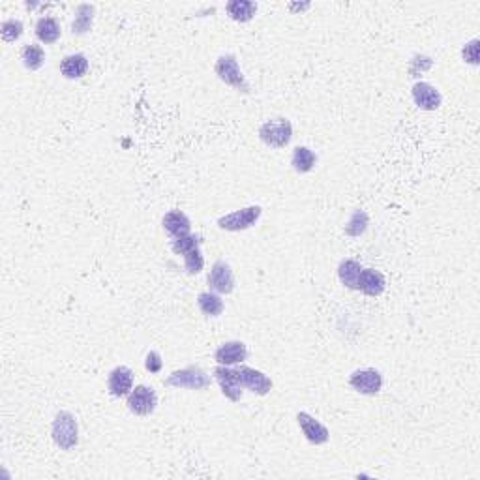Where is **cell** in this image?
Instances as JSON below:
<instances>
[{"instance_id": "cell-32", "label": "cell", "mask_w": 480, "mask_h": 480, "mask_svg": "<svg viewBox=\"0 0 480 480\" xmlns=\"http://www.w3.org/2000/svg\"><path fill=\"white\" fill-rule=\"evenodd\" d=\"M306 8H310V4H293L291 10H306Z\"/></svg>"}, {"instance_id": "cell-4", "label": "cell", "mask_w": 480, "mask_h": 480, "mask_svg": "<svg viewBox=\"0 0 480 480\" xmlns=\"http://www.w3.org/2000/svg\"><path fill=\"white\" fill-rule=\"evenodd\" d=\"M167 387L188 390H203L210 387V375L199 366H188L182 370H176L165 379Z\"/></svg>"}, {"instance_id": "cell-5", "label": "cell", "mask_w": 480, "mask_h": 480, "mask_svg": "<svg viewBox=\"0 0 480 480\" xmlns=\"http://www.w3.org/2000/svg\"><path fill=\"white\" fill-rule=\"evenodd\" d=\"M261 214H263V209L259 205H252V207H246V209L235 210V212H229V214L221 216L218 220V227L223 229V231H246L249 227H254L257 221H259Z\"/></svg>"}, {"instance_id": "cell-21", "label": "cell", "mask_w": 480, "mask_h": 480, "mask_svg": "<svg viewBox=\"0 0 480 480\" xmlns=\"http://www.w3.org/2000/svg\"><path fill=\"white\" fill-rule=\"evenodd\" d=\"M94 23V6L92 4H79L75 8V18L72 23V32L77 36L86 34Z\"/></svg>"}, {"instance_id": "cell-8", "label": "cell", "mask_w": 480, "mask_h": 480, "mask_svg": "<svg viewBox=\"0 0 480 480\" xmlns=\"http://www.w3.org/2000/svg\"><path fill=\"white\" fill-rule=\"evenodd\" d=\"M207 282H209L210 291H214V293H233V289H235V274H233V268L229 266V263H226V261H216L212 268H210Z\"/></svg>"}, {"instance_id": "cell-1", "label": "cell", "mask_w": 480, "mask_h": 480, "mask_svg": "<svg viewBox=\"0 0 480 480\" xmlns=\"http://www.w3.org/2000/svg\"><path fill=\"white\" fill-rule=\"evenodd\" d=\"M51 437L60 450H72L79 445V424L70 411H58L51 426Z\"/></svg>"}, {"instance_id": "cell-23", "label": "cell", "mask_w": 480, "mask_h": 480, "mask_svg": "<svg viewBox=\"0 0 480 480\" xmlns=\"http://www.w3.org/2000/svg\"><path fill=\"white\" fill-rule=\"evenodd\" d=\"M197 306L199 310L203 311L207 317H218L223 313V310H226V304H223V300L220 299V294L210 293V291H205V293L199 294Z\"/></svg>"}, {"instance_id": "cell-15", "label": "cell", "mask_w": 480, "mask_h": 480, "mask_svg": "<svg viewBox=\"0 0 480 480\" xmlns=\"http://www.w3.org/2000/svg\"><path fill=\"white\" fill-rule=\"evenodd\" d=\"M162 226H164L165 231L169 233L173 238L186 237L192 231V221H190V218L182 210H171V212H167L164 216V220H162Z\"/></svg>"}, {"instance_id": "cell-10", "label": "cell", "mask_w": 480, "mask_h": 480, "mask_svg": "<svg viewBox=\"0 0 480 480\" xmlns=\"http://www.w3.org/2000/svg\"><path fill=\"white\" fill-rule=\"evenodd\" d=\"M214 379L220 384L221 392L226 398H229L231 401H240L242 400V384H240V379H238L237 370H233L231 366H218L214 368L212 372Z\"/></svg>"}, {"instance_id": "cell-28", "label": "cell", "mask_w": 480, "mask_h": 480, "mask_svg": "<svg viewBox=\"0 0 480 480\" xmlns=\"http://www.w3.org/2000/svg\"><path fill=\"white\" fill-rule=\"evenodd\" d=\"M203 266H205V257L199 248L192 249V252H188V254L184 255V268H186L188 274L195 276V274H199V272L203 271Z\"/></svg>"}, {"instance_id": "cell-29", "label": "cell", "mask_w": 480, "mask_h": 480, "mask_svg": "<svg viewBox=\"0 0 480 480\" xmlns=\"http://www.w3.org/2000/svg\"><path fill=\"white\" fill-rule=\"evenodd\" d=\"M434 66V60L429 57H426V55H415V57L411 58V63H409V75L411 77H420L422 74H426L429 68Z\"/></svg>"}, {"instance_id": "cell-2", "label": "cell", "mask_w": 480, "mask_h": 480, "mask_svg": "<svg viewBox=\"0 0 480 480\" xmlns=\"http://www.w3.org/2000/svg\"><path fill=\"white\" fill-rule=\"evenodd\" d=\"M259 139L271 148L287 147L293 139V124L289 119H272L266 120L259 128Z\"/></svg>"}, {"instance_id": "cell-19", "label": "cell", "mask_w": 480, "mask_h": 480, "mask_svg": "<svg viewBox=\"0 0 480 480\" xmlns=\"http://www.w3.org/2000/svg\"><path fill=\"white\" fill-rule=\"evenodd\" d=\"M362 274V265L355 259H342L338 265V278L345 287L358 291V280Z\"/></svg>"}, {"instance_id": "cell-18", "label": "cell", "mask_w": 480, "mask_h": 480, "mask_svg": "<svg viewBox=\"0 0 480 480\" xmlns=\"http://www.w3.org/2000/svg\"><path fill=\"white\" fill-rule=\"evenodd\" d=\"M227 15L237 23H248L257 13V2L252 0H231L226 4Z\"/></svg>"}, {"instance_id": "cell-26", "label": "cell", "mask_w": 480, "mask_h": 480, "mask_svg": "<svg viewBox=\"0 0 480 480\" xmlns=\"http://www.w3.org/2000/svg\"><path fill=\"white\" fill-rule=\"evenodd\" d=\"M201 240H203L201 235H192V233H190L186 237L175 238L173 244H171V248H173V252H175L176 255H182V257H184L188 252L199 248V246H201Z\"/></svg>"}, {"instance_id": "cell-17", "label": "cell", "mask_w": 480, "mask_h": 480, "mask_svg": "<svg viewBox=\"0 0 480 480\" xmlns=\"http://www.w3.org/2000/svg\"><path fill=\"white\" fill-rule=\"evenodd\" d=\"M86 72H89V58L83 53L68 55L60 63V74L66 79H81V77H85Z\"/></svg>"}, {"instance_id": "cell-6", "label": "cell", "mask_w": 480, "mask_h": 480, "mask_svg": "<svg viewBox=\"0 0 480 480\" xmlns=\"http://www.w3.org/2000/svg\"><path fill=\"white\" fill-rule=\"evenodd\" d=\"M349 387L358 394L375 396L383 389V375L375 368H362L349 375Z\"/></svg>"}, {"instance_id": "cell-11", "label": "cell", "mask_w": 480, "mask_h": 480, "mask_svg": "<svg viewBox=\"0 0 480 480\" xmlns=\"http://www.w3.org/2000/svg\"><path fill=\"white\" fill-rule=\"evenodd\" d=\"M297 422H299L300 429H302V434H304V437L308 439V443H311V445H325V443H328V439H330V432H328L327 426L319 422V420L311 417V415H308V413L300 411L299 415H297Z\"/></svg>"}, {"instance_id": "cell-27", "label": "cell", "mask_w": 480, "mask_h": 480, "mask_svg": "<svg viewBox=\"0 0 480 480\" xmlns=\"http://www.w3.org/2000/svg\"><path fill=\"white\" fill-rule=\"evenodd\" d=\"M23 23L19 19H6L4 23L0 25V34H2V40L12 44V41H18L21 36H23Z\"/></svg>"}, {"instance_id": "cell-20", "label": "cell", "mask_w": 480, "mask_h": 480, "mask_svg": "<svg viewBox=\"0 0 480 480\" xmlns=\"http://www.w3.org/2000/svg\"><path fill=\"white\" fill-rule=\"evenodd\" d=\"M36 38L46 44V46H51L55 41L60 40V34H63V29H60V23H58L55 18H40L38 23H36Z\"/></svg>"}, {"instance_id": "cell-9", "label": "cell", "mask_w": 480, "mask_h": 480, "mask_svg": "<svg viewBox=\"0 0 480 480\" xmlns=\"http://www.w3.org/2000/svg\"><path fill=\"white\" fill-rule=\"evenodd\" d=\"M237 373L242 389L249 390V392H254L257 396H266L272 390V387H274L272 379L263 372H259V370H255V368L240 366L237 368Z\"/></svg>"}, {"instance_id": "cell-31", "label": "cell", "mask_w": 480, "mask_h": 480, "mask_svg": "<svg viewBox=\"0 0 480 480\" xmlns=\"http://www.w3.org/2000/svg\"><path fill=\"white\" fill-rule=\"evenodd\" d=\"M145 368H147V372H150V373L162 372L164 362H162V356H160L158 351H150V353L145 356Z\"/></svg>"}, {"instance_id": "cell-30", "label": "cell", "mask_w": 480, "mask_h": 480, "mask_svg": "<svg viewBox=\"0 0 480 480\" xmlns=\"http://www.w3.org/2000/svg\"><path fill=\"white\" fill-rule=\"evenodd\" d=\"M479 44L480 41L474 38V40L467 41L462 49L463 60L467 64H471V66H476V64H479Z\"/></svg>"}, {"instance_id": "cell-22", "label": "cell", "mask_w": 480, "mask_h": 480, "mask_svg": "<svg viewBox=\"0 0 480 480\" xmlns=\"http://www.w3.org/2000/svg\"><path fill=\"white\" fill-rule=\"evenodd\" d=\"M317 164V154L308 147H297L293 150V158H291V165L293 169L300 175L310 173Z\"/></svg>"}, {"instance_id": "cell-24", "label": "cell", "mask_w": 480, "mask_h": 480, "mask_svg": "<svg viewBox=\"0 0 480 480\" xmlns=\"http://www.w3.org/2000/svg\"><path fill=\"white\" fill-rule=\"evenodd\" d=\"M21 60H23L25 68L30 70V72H36V70H40L44 66V63H46V51H44L41 46L29 44L21 51Z\"/></svg>"}, {"instance_id": "cell-7", "label": "cell", "mask_w": 480, "mask_h": 480, "mask_svg": "<svg viewBox=\"0 0 480 480\" xmlns=\"http://www.w3.org/2000/svg\"><path fill=\"white\" fill-rule=\"evenodd\" d=\"M126 406H128L130 413H134L137 417H148V415H153L156 411L158 396H156L153 387L137 384L136 389L128 394V403Z\"/></svg>"}, {"instance_id": "cell-25", "label": "cell", "mask_w": 480, "mask_h": 480, "mask_svg": "<svg viewBox=\"0 0 480 480\" xmlns=\"http://www.w3.org/2000/svg\"><path fill=\"white\" fill-rule=\"evenodd\" d=\"M368 226H370V216L366 210H355L351 214L349 221L345 223V235L353 238L362 237L368 231Z\"/></svg>"}, {"instance_id": "cell-13", "label": "cell", "mask_w": 480, "mask_h": 480, "mask_svg": "<svg viewBox=\"0 0 480 480\" xmlns=\"http://www.w3.org/2000/svg\"><path fill=\"white\" fill-rule=\"evenodd\" d=\"M411 94L415 103H417V108L422 109V111H435V109H439L441 103H443L441 92L437 91L434 85L424 83V81H418V83L413 85Z\"/></svg>"}, {"instance_id": "cell-12", "label": "cell", "mask_w": 480, "mask_h": 480, "mask_svg": "<svg viewBox=\"0 0 480 480\" xmlns=\"http://www.w3.org/2000/svg\"><path fill=\"white\" fill-rule=\"evenodd\" d=\"M248 358V347L244 342L233 339L221 344L214 353V361L220 366H235V364H242Z\"/></svg>"}, {"instance_id": "cell-14", "label": "cell", "mask_w": 480, "mask_h": 480, "mask_svg": "<svg viewBox=\"0 0 480 480\" xmlns=\"http://www.w3.org/2000/svg\"><path fill=\"white\" fill-rule=\"evenodd\" d=\"M109 394L115 398H124L134 390V372L126 366H117L108 377Z\"/></svg>"}, {"instance_id": "cell-3", "label": "cell", "mask_w": 480, "mask_h": 480, "mask_svg": "<svg viewBox=\"0 0 480 480\" xmlns=\"http://www.w3.org/2000/svg\"><path fill=\"white\" fill-rule=\"evenodd\" d=\"M214 74L226 85L233 86V89L244 92V94H249L248 81L244 77L242 70L238 66V60L235 55H221L214 64Z\"/></svg>"}, {"instance_id": "cell-16", "label": "cell", "mask_w": 480, "mask_h": 480, "mask_svg": "<svg viewBox=\"0 0 480 480\" xmlns=\"http://www.w3.org/2000/svg\"><path fill=\"white\" fill-rule=\"evenodd\" d=\"M384 287H387V280H384L383 272L375 271V268H362L358 291L368 297H379V294H383Z\"/></svg>"}]
</instances>
